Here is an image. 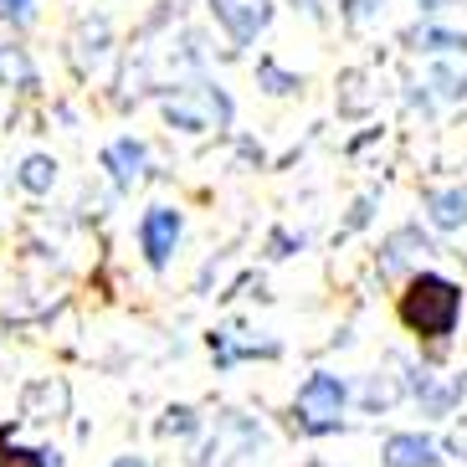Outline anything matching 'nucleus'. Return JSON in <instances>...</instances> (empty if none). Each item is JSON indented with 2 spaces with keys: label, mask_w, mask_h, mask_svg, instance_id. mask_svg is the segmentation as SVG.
I'll return each instance as SVG.
<instances>
[{
  "label": "nucleus",
  "mask_w": 467,
  "mask_h": 467,
  "mask_svg": "<svg viewBox=\"0 0 467 467\" xmlns=\"http://www.w3.org/2000/svg\"><path fill=\"white\" fill-rule=\"evenodd\" d=\"M396 314L421 339H447L457 329V318H462V288L441 273H416L406 283V293L396 298Z\"/></svg>",
  "instance_id": "1"
},
{
  "label": "nucleus",
  "mask_w": 467,
  "mask_h": 467,
  "mask_svg": "<svg viewBox=\"0 0 467 467\" xmlns=\"http://www.w3.org/2000/svg\"><path fill=\"white\" fill-rule=\"evenodd\" d=\"M344 400H349V385H344L339 375L318 370V375H308V380L298 385L293 411H298V421L308 426V431H334L339 416H344Z\"/></svg>",
  "instance_id": "2"
},
{
  "label": "nucleus",
  "mask_w": 467,
  "mask_h": 467,
  "mask_svg": "<svg viewBox=\"0 0 467 467\" xmlns=\"http://www.w3.org/2000/svg\"><path fill=\"white\" fill-rule=\"evenodd\" d=\"M211 16L236 47H252L273 21V0H211Z\"/></svg>",
  "instance_id": "3"
},
{
  "label": "nucleus",
  "mask_w": 467,
  "mask_h": 467,
  "mask_svg": "<svg viewBox=\"0 0 467 467\" xmlns=\"http://www.w3.org/2000/svg\"><path fill=\"white\" fill-rule=\"evenodd\" d=\"M180 232H185V221H180L175 206H150L139 216V247H144L150 267H165L170 252L180 247Z\"/></svg>",
  "instance_id": "4"
},
{
  "label": "nucleus",
  "mask_w": 467,
  "mask_h": 467,
  "mask_svg": "<svg viewBox=\"0 0 467 467\" xmlns=\"http://www.w3.org/2000/svg\"><path fill=\"white\" fill-rule=\"evenodd\" d=\"M441 452L437 441L421 437V431H396V437H385V467H437Z\"/></svg>",
  "instance_id": "5"
},
{
  "label": "nucleus",
  "mask_w": 467,
  "mask_h": 467,
  "mask_svg": "<svg viewBox=\"0 0 467 467\" xmlns=\"http://www.w3.org/2000/svg\"><path fill=\"white\" fill-rule=\"evenodd\" d=\"M103 165L113 170L119 185H139V180H144V165H150V154H144L139 139H113L109 150H103Z\"/></svg>",
  "instance_id": "6"
},
{
  "label": "nucleus",
  "mask_w": 467,
  "mask_h": 467,
  "mask_svg": "<svg viewBox=\"0 0 467 467\" xmlns=\"http://www.w3.org/2000/svg\"><path fill=\"white\" fill-rule=\"evenodd\" d=\"M426 211H431V221H437L441 232H457L467 221V195L462 191H431L426 195Z\"/></svg>",
  "instance_id": "7"
},
{
  "label": "nucleus",
  "mask_w": 467,
  "mask_h": 467,
  "mask_svg": "<svg viewBox=\"0 0 467 467\" xmlns=\"http://www.w3.org/2000/svg\"><path fill=\"white\" fill-rule=\"evenodd\" d=\"M0 83H31V62L21 47H0Z\"/></svg>",
  "instance_id": "8"
},
{
  "label": "nucleus",
  "mask_w": 467,
  "mask_h": 467,
  "mask_svg": "<svg viewBox=\"0 0 467 467\" xmlns=\"http://www.w3.org/2000/svg\"><path fill=\"white\" fill-rule=\"evenodd\" d=\"M52 180H57V165L47 154H31L26 165H21V185L26 191H52Z\"/></svg>",
  "instance_id": "9"
},
{
  "label": "nucleus",
  "mask_w": 467,
  "mask_h": 467,
  "mask_svg": "<svg viewBox=\"0 0 467 467\" xmlns=\"http://www.w3.org/2000/svg\"><path fill=\"white\" fill-rule=\"evenodd\" d=\"M0 467H57V457H47V452H36V447H0Z\"/></svg>",
  "instance_id": "10"
},
{
  "label": "nucleus",
  "mask_w": 467,
  "mask_h": 467,
  "mask_svg": "<svg viewBox=\"0 0 467 467\" xmlns=\"http://www.w3.org/2000/svg\"><path fill=\"white\" fill-rule=\"evenodd\" d=\"M416 42H426V52H457V47H467V36H457V31H416Z\"/></svg>",
  "instance_id": "11"
},
{
  "label": "nucleus",
  "mask_w": 467,
  "mask_h": 467,
  "mask_svg": "<svg viewBox=\"0 0 467 467\" xmlns=\"http://www.w3.org/2000/svg\"><path fill=\"white\" fill-rule=\"evenodd\" d=\"M36 0H0V21H31Z\"/></svg>",
  "instance_id": "12"
},
{
  "label": "nucleus",
  "mask_w": 467,
  "mask_h": 467,
  "mask_svg": "<svg viewBox=\"0 0 467 467\" xmlns=\"http://www.w3.org/2000/svg\"><path fill=\"white\" fill-rule=\"evenodd\" d=\"M257 72H262V83H273V93H293V88H298V83H293V78H283V72H277L273 62H262Z\"/></svg>",
  "instance_id": "13"
},
{
  "label": "nucleus",
  "mask_w": 467,
  "mask_h": 467,
  "mask_svg": "<svg viewBox=\"0 0 467 467\" xmlns=\"http://www.w3.org/2000/svg\"><path fill=\"white\" fill-rule=\"evenodd\" d=\"M113 467H150V462H144V457H119Z\"/></svg>",
  "instance_id": "14"
}]
</instances>
